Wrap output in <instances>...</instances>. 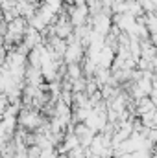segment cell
Wrapping results in <instances>:
<instances>
[{
    "label": "cell",
    "mask_w": 157,
    "mask_h": 158,
    "mask_svg": "<svg viewBox=\"0 0 157 158\" xmlns=\"http://www.w3.org/2000/svg\"><path fill=\"white\" fill-rule=\"evenodd\" d=\"M85 74H83V66L79 64V63H74V64H67V77H70L72 81L74 79H79L83 77Z\"/></svg>",
    "instance_id": "obj_1"
},
{
    "label": "cell",
    "mask_w": 157,
    "mask_h": 158,
    "mask_svg": "<svg viewBox=\"0 0 157 158\" xmlns=\"http://www.w3.org/2000/svg\"><path fill=\"white\" fill-rule=\"evenodd\" d=\"M87 81H89V79L85 77V76L79 77V79H74V81H72V90H74V92H85V90H87Z\"/></svg>",
    "instance_id": "obj_2"
}]
</instances>
